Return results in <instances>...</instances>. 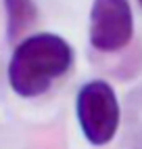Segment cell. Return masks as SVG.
<instances>
[{
  "label": "cell",
  "mask_w": 142,
  "mask_h": 149,
  "mask_svg": "<svg viewBox=\"0 0 142 149\" xmlns=\"http://www.w3.org/2000/svg\"><path fill=\"white\" fill-rule=\"evenodd\" d=\"M75 53L63 36L40 32L17 42L8 61V84L23 99H36L50 91L73 65Z\"/></svg>",
  "instance_id": "1"
},
{
  "label": "cell",
  "mask_w": 142,
  "mask_h": 149,
  "mask_svg": "<svg viewBox=\"0 0 142 149\" xmlns=\"http://www.w3.org/2000/svg\"><path fill=\"white\" fill-rule=\"evenodd\" d=\"M75 116L86 141L103 147L115 139L121 122V107L113 86L105 80H90L77 91Z\"/></svg>",
  "instance_id": "2"
},
{
  "label": "cell",
  "mask_w": 142,
  "mask_h": 149,
  "mask_svg": "<svg viewBox=\"0 0 142 149\" xmlns=\"http://www.w3.org/2000/svg\"><path fill=\"white\" fill-rule=\"evenodd\" d=\"M90 44L100 53H117L134 38L130 0H94L90 8Z\"/></svg>",
  "instance_id": "3"
},
{
  "label": "cell",
  "mask_w": 142,
  "mask_h": 149,
  "mask_svg": "<svg viewBox=\"0 0 142 149\" xmlns=\"http://www.w3.org/2000/svg\"><path fill=\"white\" fill-rule=\"evenodd\" d=\"M6 13V38L19 40L38 21V6L34 0H4Z\"/></svg>",
  "instance_id": "4"
},
{
  "label": "cell",
  "mask_w": 142,
  "mask_h": 149,
  "mask_svg": "<svg viewBox=\"0 0 142 149\" xmlns=\"http://www.w3.org/2000/svg\"><path fill=\"white\" fill-rule=\"evenodd\" d=\"M138 2H140V6H142V0H138Z\"/></svg>",
  "instance_id": "5"
}]
</instances>
